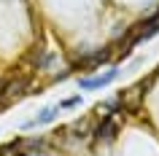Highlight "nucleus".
Here are the masks:
<instances>
[{"instance_id":"nucleus-1","label":"nucleus","mask_w":159,"mask_h":156,"mask_svg":"<svg viewBox=\"0 0 159 156\" xmlns=\"http://www.w3.org/2000/svg\"><path fill=\"white\" fill-rule=\"evenodd\" d=\"M27 83H30V78H11V81H6L3 86H0V108H6V105H11V100L14 97H19L22 91L27 89Z\"/></svg>"},{"instance_id":"nucleus-2","label":"nucleus","mask_w":159,"mask_h":156,"mask_svg":"<svg viewBox=\"0 0 159 156\" xmlns=\"http://www.w3.org/2000/svg\"><path fill=\"white\" fill-rule=\"evenodd\" d=\"M116 75H119V70H108V73L94 75V78H81V89H100V86H108Z\"/></svg>"},{"instance_id":"nucleus-3","label":"nucleus","mask_w":159,"mask_h":156,"mask_svg":"<svg viewBox=\"0 0 159 156\" xmlns=\"http://www.w3.org/2000/svg\"><path fill=\"white\" fill-rule=\"evenodd\" d=\"M113 132H116L113 118H111V116H105V118L100 121V127L94 129V135H97V140H111V137H113Z\"/></svg>"},{"instance_id":"nucleus-4","label":"nucleus","mask_w":159,"mask_h":156,"mask_svg":"<svg viewBox=\"0 0 159 156\" xmlns=\"http://www.w3.org/2000/svg\"><path fill=\"white\" fill-rule=\"evenodd\" d=\"M57 113H59V108H46V110H41V116H35L27 127H35V124H49V121H54V116H57Z\"/></svg>"},{"instance_id":"nucleus-5","label":"nucleus","mask_w":159,"mask_h":156,"mask_svg":"<svg viewBox=\"0 0 159 156\" xmlns=\"http://www.w3.org/2000/svg\"><path fill=\"white\" fill-rule=\"evenodd\" d=\"M78 102H81V97H70V100L62 102V108H73V105H78Z\"/></svg>"}]
</instances>
